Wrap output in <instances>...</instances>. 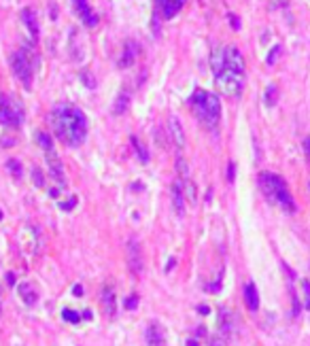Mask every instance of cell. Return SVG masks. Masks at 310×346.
Returning a JSON list of instances; mask_svg holds the SVG:
<instances>
[{
  "instance_id": "cell-1",
  "label": "cell",
  "mask_w": 310,
  "mask_h": 346,
  "mask_svg": "<svg viewBox=\"0 0 310 346\" xmlns=\"http://www.w3.org/2000/svg\"><path fill=\"white\" fill-rule=\"evenodd\" d=\"M51 123L53 132L64 145L79 147L87 136V119L81 108L68 102H60L51 111Z\"/></svg>"
},
{
  "instance_id": "cell-2",
  "label": "cell",
  "mask_w": 310,
  "mask_h": 346,
  "mask_svg": "<svg viewBox=\"0 0 310 346\" xmlns=\"http://www.w3.org/2000/svg\"><path fill=\"white\" fill-rule=\"evenodd\" d=\"M189 104H192L198 121L204 128H208V130L217 128L219 117H221V102L214 93L206 91V89H196L192 93V98H189Z\"/></svg>"
},
{
  "instance_id": "cell-3",
  "label": "cell",
  "mask_w": 310,
  "mask_h": 346,
  "mask_svg": "<svg viewBox=\"0 0 310 346\" xmlns=\"http://www.w3.org/2000/svg\"><path fill=\"white\" fill-rule=\"evenodd\" d=\"M257 180H259L261 191H264V195L270 202L278 204L285 212H296V202H293L291 193L287 189V183L283 180V176L272 174V172H261Z\"/></svg>"
},
{
  "instance_id": "cell-4",
  "label": "cell",
  "mask_w": 310,
  "mask_h": 346,
  "mask_svg": "<svg viewBox=\"0 0 310 346\" xmlns=\"http://www.w3.org/2000/svg\"><path fill=\"white\" fill-rule=\"evenodd\" d=\"M214 83H217L219 91L227 98H238L244 89V73H238L232 68H223L219 75H214Z\"/></svg>"
},
{
  "instance_id": "cell-5",
  "label": "cell",
  "mask_w": 310,
  "mask_h": 346,
  "mask_svg": "<svg viewBox=\"0 0 310 346\" xmlns=\"http://www.w3.org/2000/svg\"><path fill=\"white\" fill-rule=\"evenodd\" d=\"M11 64H13V73L21 79L23 87L26 89L32 87V60H30L28 51L26 49L15 51L13 58H11Z\"/></svg>"
},
{
  "instance_id": "cell-6",
  "label": "cell",
  "mask_w": 310,
  "mask_h": 346,
  "mask_svg": "<svg viewBox=\"0 0 310 346\" xmlns=\"http://www.w3.org/2000/svg\"><path fill=\"white\" fill-rule=\"evenodd\" d=\"M23 121V111L19 102L11 100L9 96L0 98V123L9 125V128H19Z\"/></svg>"
},
{
  "instance_id": "cell-7",
  "label": "cell",
  "mask_w": 310,
  "mask_h": 346,
  "mask_svg": "<svg viewBox=\"0 0 310 346\" xmlns=\"http://www.w3.org/2000/svg\"><path fill=\"white\" fill-rule=\"evenodd\" d=\"M125 257H128L130 270L134 274H140L142 272V249H140L136 238H130L128 240V247H125Z\"/></svg>"
},
{
  "instance_id": "cell-8",
  "label": "cell",
  "mask_w": 310,
  "mask_h": 346,
  "mask_svg": "<svg viewBox=\"0 0 310 346\" xmlns=\"http://www.w3.org/2000/svg\"><path fill=\"white\" fill-rule=\"evenodd\" d=\"M45 160H47V164H49V174H51V178H53L60 187H66L64 168H62V162H60L58 153H55L53 149H49V151H45Z\"/></svg>"
},
{
  "instance_id": "cell-9",
  "label": "cell",
  "mask_w": 310,
  "mask_h": 346,
  "mask_svg": "<svg viewBox=\"0 0 310 346\" xmlns=\"http://www.w3.org/2000/svg\"><path fill=\"white\" fill-rule=\"evenodd\" d=\"M217 325H219V334L225 338H232L234 329H236V323H234V314L229 312L227 308H219V319H217Z\"/></svg>"
},
{
  "instance_id": "cell-10",
  "label": "cell",
  "mask_w": 310,
  "mask_h": 346,
  "mask_svg": "<svg viewBox=\"0 0 310 346\" xmlns=\"http://www.w3.org/2000/svg\"><path fill=\"white\" fill-rule=\"evenodd\" d=\"M100 304H102V308H104V312L108 314L110 319L115 317V312H117V297H115V289L110 287V285H104L100 291Z\"/></svg>"
},
{
  "instance_id": "cell-11",
  "label": "cell",
  "mask_w": 310,
  "mask_h": 346,
  "mask_svg": "<svg viewBox=\"0 0 310 346\" xmlns=\"http://www.w3.org/2000/svg\"><path fill=\"white\" fill-rule=\"evenodd\" d=\"M73 2H75V9H77L79 17H81V21L85 23V26H90V28L96 26V23H98V15L90 9L87 0H73Z\"/></svg>"
},
{
  "instance_id": "cell-12",
  "label": "cell",
  "mask_w": 310,
  "mask_h": 346,
  "mask_svg": "<svg viewBox=\"0 0 310 346\" xmlns=\"http://www.w3.org/2000/svg\"><path fill=\"white\" fill-rule=\"evenodd\" d=\"M225 68L244 73V58L238 47H225Z\"/></svg>"
},
{
  "instance_id": "cell-13",
  "label": "cell",
  "mask_w": 310,
  "mask_h": 346,
  "mask_svg": "<svg viewBox=\"0 0 310 346\" xmlns=\"http://www.w3.org/2000/svg\"><path fill=\"white\" fill-rule=\"evenodd\" d=\"M170 193H172V206H174L177 217H185V191H183V185L179 183V180L177 183H172Z\"/></svg>"
},
{
  "instance_id": "cell-14",
  "label": "cell",
  "mask_w": 310,
  "mask_h": 346,
  "mask_svg": "<svg viewBox=\"0 0 310 346\" xmlns=\"http://www.w3.org/2000/svg\"><path fill=\"white\" fill-rule=\"evenodd\" d=\"M157 6H160V11L166 19H172L174 15H177L181 9H183V4H185V0H155Z\"/></svg>"
},
{
  "instance_id": "cell-15",
  "label": "cell",
  "mask_w": 310,
  "mask_h": 346,
  "mask_svg": "<svg viewBox=\"0 0 310 346\" xmlns=\"http://www.w3.org/2000/svg\"><path fill=\"white\" fill-rule=\"evenodd\" d=\"M134 60H136V45H134V41H125L123 43V53H121V58H119L117 66L119 68H130V66H134Z\"/></svg>"
},
{
  "instance_id": "cell-16",
  "label": "cell",
  "mask_w": 310,
  "mask_h": 346,
  "mask_svg": "<svg viewBox=\"0 0 310 346\" xmlns=\"http://www.w3.org/2000/svg\"><path fill=\"white\" fill-rule=\"evenodd\" d=\"M145 340H147V346H164L166 344V338H164L162 329H160V325H157V323H151L147 327Z\"/></svg>"
},
{
  "instance_id": "cell-17",
  "label": "cell",
  "mask_w": 310,
  "mask_h": 346,
  "mask_svg": "<svg viewBox=\"0 0 310 346\" xmlns=\"http://www.w3.org/2000/svg\"><path fill=\"white\" fill-rule=\"evenodd\" d=\"M168 128H170V136L174 140V145H177L179 149H183V147H185V132H183L181 121L177 119V117H170Z\"/></svg>"
},
{
  "instance_id": "cell-18",
  "label": "cell",
  "mask_w": 310,
  "mask_h": 346,
  "mask_svg": "<svg viewBox=\"0 0 310 346\" xmlns=\"http://www.w3.org/2000/svg\"><path fill=\"white\" fill-rule=\"evenodd\" d=\"M210 68L214 75H219L221 70L225 68V49L223 47H214L210 53Z\"/></svg>"
},
{
  "instance_id": "cell-19",
  "label": "cell",
  "mask_w": 310,
  "mask_h": 346,
  "mask_svg": "<svg viewBox=\"0 0 310 346\" xmlns=\"http://www.w3.org/2000/svg\"><path fill=\"white\" fill-rule=\"evenodd\" d=\"M244 302L249 306V310H253V312L259 308V293L253 282H246V287H244Z\"/></svg>"
},
{
  "instance_id": "cell-20",
  "label": "cell",
  "mask_w": 310,
  "mask_h": 346,
  "mask_svg": "<svg viewBox=\"0 0 310 346\" xmlns=\"http://www.w3.org/2000/svg\"><path fill=\"white\" fill-rule=\"evenodd\" d=\"M21 19L26 21V26H28V30H30V36H32V41H36V38H38V21H36L34 11L23 9V11H21Z\"/></svg>"
},
{
  "instance_id": "cell-21",
  "label": "cell",
  "mask_w": 310,
  "mask_h": 346,
  "mask_svg": "<svg viewBox=\"0 0 310 346\" xmlns=\"http://www.w3.org/2000/svg\"><path fill=\"white\" fill-rule=\"evenodd\" d=\"M17 291H19V295L23 297V302H26L28 306H34V304H36V293H34L32 285H28V282H21V285L17 287Z\"/></svg>"
},
{
  "instance_id": "cell-22",
  "label": "cell",
  "mask_w": 310,
  "mask_h": 346,
  "mask_svg": "<svg viewBox=\"0 0 310 346\" xmlns=\"http://www.w3.org/2000/svg\"><path fill=\"white\" fill-rule=\"evenodd\" d=\"M183 191H185L187 202L192 204V206H196V204H198V189H196V185H194V180H192V178L183 180Z\"/></svg>"
},
{
  "instance_id": "cell-23",
  "label": "cell",
  "mask_w": 310,
  "mask_h": 346,
  "mask_svg": "<svg viewBox=\"0 0 310 346\" xmlns=\"http://www.w3.org/2000/svg\"><path fill=\"white\" fill-rule=\"evenodd\" d=\"M128 106H130V93H121V96H117L115 100V104H113V113L115 115H123L125 111H128Z\"/></svg>"
},
{
  "instance_id": "cell-24",
  "label": "cell",
  "mask_w": 310,
  "mask_h": 346,
  "mask_svg": "<svg viewBox=\"0 0 310 346\" xmlns=\"http://www.w3.org/2000/svg\"><path fill=\"white\" fill-rule=\"evenodd\" d=\"M130 143H132V147H134V151H136V155H138V160L142 162V164H147L149 162V153H147V147L140 143V140L136 138V136H132L130 138Z\"/></svg>"
},
{
  "instance_id": "cell-25",
  "label": "cell",
  "mask_w": 310,
  "mask_h": 346,
  "mask_svg": "<svg viewBox=\"0 0 310 346\" xmlns=\"http://www.w3.org/2000/svg\"><path fill=\"white\" fill-rule=\"evenodd\" d=\"M177 172H179L181 180H187L189 178V166H187V162L183 160V155L177 157Z\"/></svg>"
},
{
  "instance_id": "cell-26",
  "label": "cell",
  "mask_w": 310,
  "mask_h": 346,
  "mask_svg": "<svg viewBox=\"0 0 310 346\" xmlns=\"http://www.w3.org/2000/svg\"><path fill=\"white\" fill-rule=\"evenodd\" d=\"M30 174H32V180H34L36 187H45V176H43V170L41 168L32 166V172H30Z\"/></svg>"
},
{
  "instance_id": "cell-27",
  "label": "cell",
  "mask_w": 310,
  "mask_h": 346,
  "mask_svg": "<svg viewBox=\"0 0 310 346\" xmlns=\"http://www.w3.org/2000/svg\"><path fill=\"white\" fill-rule=\"evenodd\" d=\"M36 138H38V143H41V147L45 149V151L53 149V143H51V136H49V134H45V132H38Z\"/></svg>"
},
{
  "instance_id": "cell-28",
  "label": "cell",
  "mask_w": 310,
  "mask_h": 346,
  "mask_svg": "<svg viewBox=\"0 0 310 346\" xmlns=\"http://www.w3.org/2000/svg\"><path fill=\"white\" fill-rule=\"evenodd\" d=\"M266 104L268 106H274L276 104V85H268V89H266Z\"/></svg>"
},
{
  "instance_id": "cell-29",
  "label": "cell",
  "mask_w": 310,
  "mask_h": 346,
  "mask_svg": "<svg viewBox=\"0 0 310 346\" xmlns=\"http://www.w3.org/2000/svg\"><path fill=\"white\" fill-rule=\"evenodd\" d=\"M6 166H9V172H11L15 178L21 176V164L17 160H9V162H6Z\"/></svg>"
},
{
  "instance_id": "cell-30",
  "label": "cell",
  "mask_w": 310,
  "mask_h": 346,
  "mask_svg": "<svg viewBox=\"0 0 310 346\" xmlns=\"http://www.w3.org/2000/svg\"><path fill=\"white\" fill-rule=\"evenodd\" d=\"M302 291H304V306L310 310V280H302Z\"/></svg>"
},
{
  "instance_id": "cell-31",
  "label": "cell",
  "mask_w": 310,
  "mask_h": 346,
  "mask_svg": "<svg viewBox=\"0 0 310 346\" xmlns=\"http://www.w3.org/2000/svg\"><path fill=\"white\" fill-rule=\"evenodd\" d=\"M281 49H283L281 45H276V47H272V51H270V56H268V64H274V62H276V58L281 56Z\"/></svg>"
},
{
  "instance_id": "cell-32",
  "label": "cell",
  "mask_w": 310,
  "mask_h": 346,
  "mask_svg": "<svg viewBox=\"0 0 310 346\" xmlns=\"http://www.w3.org/2000/svg\"><path fill=\"white\" fill-rule=\"evenodd\" d=\"M151 28H153V36L160 38V17H157V15L151 17Z\"/></svg>"
},
{
  "instance_id": "cell-33",
  "label": "cell",
  "mask_w": 310,
  "mask_h": 346,
  "mask_svg": "<svg viewBox=\"0 0 310 346\" xmlns=\"http://www.w3.org/2000/svg\"><path fill=\"white\" fill-rule=\"evenodd\" d=\"M81 79L85 81V85H87V87H90V89L96 87V81H94V77H92L90 73H87V70H85V73H81Z\"/></svg>"
},
{
  "instance_id": "cell-34",
  "label": "cell",
  "mask_w": 310,
  "mask_h": 346,
  "mask_svg": "<svg viewBox=\"0 0 310 346\" xmlns=\"http://www.w3.org/2000/svg\"><path fill=\"white\" fill-rule=\"evenodd\" d=\"M62 314H64V319L70 321V323H79V321H81V317H77V312H75V310H64Z\"/></svg>"
},
{
  "instance_id": "cell-35",
  "label": "cell",
  "mask_w": 310,
  "mask_h": 346,
  "mask_svg": "<svg viewBox=\"0 0 310 346\" xmlns=\"http://www.w3.org/2000/svg\"><path fill=\"white\" fill-rule=\"evenodd\" d=\"M210 346H225V338L221 336V334L219 336H212L210 338Z\"/></svg>"
},
{
  "instance_id": "cell-36",
  "label": "cell",
  "mask_w": 310,
  "mask_h": 346,
  "mask_svg": "<svg viewBox=\"0 0 310 346\" xmlns=\"http://www.w3.org/2000/svg\"><path fill=\"white\" fill-rule=\"evenodd\" d=\"M136 306H138V297H136V295H132V297H128V300H125V308H128V310L136 308Z\"/></svg>"
},
{
  "instance_id": "cell-37",
  "label": "cell",
  "mask_w": 310,
  "mask_h": 346,
  "mask_svg": "<svg viewBox=\"0 0 310 346\" xmlns=\"http://www.w3.org/2000/svg\"><path fill=\"white\" fill-rule=\"evenodd\" d=\"M75 206H77V198L73 195V198H70L68 202H64V204H62V210H73Z\"/></svg>"
},
{
  "instance_id": "cell-38",
  "label": "cell",
  "mask_w": 310,
  "mask_h": 346,
  "mask_svg": "<svg viewBox=\"0 0 310 346\" xmlns=\"http://www.w3.org/2000/svg\"><path fill=\"white\" fill-rule=\"evenodd\" d=\"M234 174H236V166H234V162H229V166H227V180L229 183H234Z\"/></svg>"
},
{
  "instance_id": "cell-39",
  "label": "cell",
  "mask_w": 310,
  "mask_h": 346,
  "mask_svg": "<svg viewBox=\"0 0 310 346\" xmlns=\"http://www.w3.org/2000/svg\"><path fill=\"white\" fill-rule=\"evenodd\" d=\"M229 23H232V28H234V30L240 28V19H238L236 15H229Z\"/></svg>"
},
{
  "instance_id": "cell-40",
  "label": "cell",
  "mask_w": 310,
  "mask_h": 346,
  "mask_svg": "<svg viewBox=\"0 0 310 346\" xmlns=\"http://www.w3.org/2000/svg\"><path fill=\"white\" fill-rule=\"evenodd\" d=\"M73 293H75L77 297H81V295H83V285H75V287H73Z\"/></svg>"
},
{
  "instance_id": "cell-41",
  "label": "cell",
  "mask_w": 310,
  "mask_h": 346,
  "mask_svg": "<svg viewBox=\"0 0 310 346\" xmlns=\"http://www.w3.org/2000/svg\"><path fill=\"white\" fill-rule=\"evenodd\" d=\"M198 312H200V314H208L210 308H208V306H198Z\"/></svg>"
},
{
  "instance_id": "cell-42",
  "label": "cell",
  "mask_w": 310,
  "mask_h": 346,
  "mask_svg": "<svg viewBox=\"0 0 310 346\" xmlns=\"http://www.w3.org/2000/svg\"><path fill=\"white\" fill-rule=\"evenodd\" d=\"M6 282H9L11 287L15 285V276H13V272H9V274H6Z\"/></svg>"
},
{
  "instance_id": "cell-43",
  "label": "cell",
  "mask_w": 310,
  "mask_h": 346,
  "mask_svg": "<svg viewBox=\"0 0 310 346\" xmlns=\"http://www.w3.org/2000/svg\"><path fill=\"white\" fill-rule=\"evenodd\" d=\"M200 336H202V338L206 336V329H204V327H198V329H196V338H200Z\"/></svg>"
},
{
  "instance_id": "cell-44",
  "label": "cell",
  "mask_w": 310,
  "mask_h": 346,
  "mask_svg": "<svg viewBox=\"0 0 310 346\" xmlns=\"http://www.w3.org/2000/svg\"><path fill=\"white\" fill-rule=\"evenodd\" d=\"M304 149H306V155L310 157V138H306V140H304Z\"/></svg>"
},
{
  "instance_id": "cell-45",
  "label": "cell",
  "mask_w": 310,
  "mask_h": 346,
  "mask_svg": "<svg viewBox=\"0 0 310 346\" xmlns=\"http://www.w3.org/2000/svg\"><path fill=\"white\" fill-rule=\"evenodd\" d=\"M174 263H177V261H174V259H170V261H168V265H166V272H170V270L174 268Z\"/></svg>"
},
{
  "instance_id": "cell-46",
  "label": "cell",
  "mask_w": 310,
  "mask_h": 346,
  "mask_svg": "<svg viewBox=\"0 0 310 346\" xmlns=\"http://www.w3.org/2000/svg\"><path fill=\"white\" fill-rule=\"evenodd\" d=\"M187 346H200V342H198V340H196V338H192V340H189V342H187Z\"/></svg>"
},
{
  "instance_id": "cell-47",
  "label": "cell",
  "mask_w": 310,
  "mask_h": 346,
  "mask_svg": "<svg viewBox=\"0 0 310 346\" xmlns=\"http://www.w3.org/2000/svg\"><path fill=\"white\" fill-rule=\"evenodd\" d=\"M210 200H212V189L206 191V202H210Z\"/></svg>"
},
{
  "instance_id": "cell-48",
  "label": "cell",
  "mask_w": 310,
  "mask_h": 346,
  "mask_svg": "<svg viewBox=\"0 0 310 346\" xmlns=\"http://www.w3.org/2000/svg\"><path fill=\"white\" fill-rule=\"evenodd\" d=\"M58 193H60L58 189H49V195H51V198H58Z\"/></svg>"
},
{
  "instance_id": "cell-49",
  "label": "cell",
  "mask_w": 310,
  "mask_h": 346,
  "mask_svg": "<svg viewBox=\"0 0 310 346\" xmlns=\"http://www.w3.org/2000/svg\"><path fill=\"white\" fill-rule=\"evenodd\" d=\"M0 219H2V210H0Z\"/></svg>"
},
{
  "instance_id": "cell-50",
  "label": "cell",
  "mask_w": 310,
  "mask_h": 346,
  "mask_svg": "<svg viewBox=\"0 0 310 346\" xmlns=\"http://www.w3.org/2000/svg\"><path fill=\"white\" fill-rule=\"evenodd\" d=\"M308 189H310V183H308Z\"/></svg>"
}]
</instances>
